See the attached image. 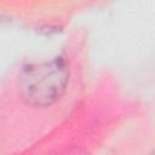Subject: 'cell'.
Masks as SVG:
<instances>
[{"mask_svg": "<svg viewBox=\"0 0 155 155\" xmlns=\"http://www.w3.org/2000/svg\"><path fill=\"white\" fill-rule=\"evenodd\" d=\"M67 81L68 71L61 59L30 65L22 75V96L31 105H48L59 98Z\"/></svg>", "mask_w": 155, "mask_h": 155, "instance_id": "6da1fadb", "label": "cell"}]
</instances>
